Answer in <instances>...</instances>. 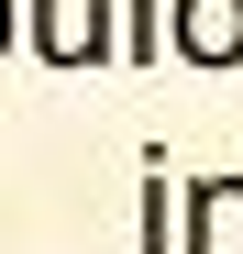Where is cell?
<instances>
[{
	"label": "cell",
	"mask_w": 243,
	"mask_h": 254,
	"mask_svg": "<svg viewBox=\"0 0 243 254\" xmlns=\"http://www.w3.org/2000/svg\"><path fill=\"white\" fill-rule=\"evenodd\" d=\"M122 66H166V0H122Z\"/></svg>",
	"instance_id": "obj_5"
},
{
	"label": "cell",
	"mask_w": 243,
	"mask_h": 254,
	"mask_svg": "<svg viewBox=\"0 0 243 254\" xmlns=\"http://www.w3.org/2000/svg\"><path fill=\"white\" fill-rule=\"evenodd\" d=\"M133 254H177V177H166V155H144V210H133Z\"/></svg>",
	"instance_id": "obj_4"
},
{
	"label": "cell",
	"mask_w": 243,
	"mask_h": 254,
	"mask_svg": "<svg viewBox=\"0 0 243 254\" xmlns=\"http://www.w3.org/2000/svg\"><path fill=\"white\" fill-rule=\"evenodd\" d=\"M166 56L199 77L243 66V0H166Z\"/></svg>",
	"instance_id": "obj_2"
},
{
	"label": "cell",
	"mask_w": 243,
	"mask_h": 254,
	"mask_svg": "<svg viewBox=\"0 0 243 254\" xmlns=\"http://www.w3.org/2000/svg\"><path fill=\"white\" fill-rule=\"evenodd\" d=\"M177 254H243V177L232 166L177 188Z\"/></svg>",
	"instance_id": "obj_3"
},
{
	"label": "cell",
	"mask_w": 243,
	"mask_h": 254,
	"mask_svg": "<svg viewBox=\"0 0 243 254\" xmlns=\"http://www.w3.org/2000/svg\"><path fill=\"white\" fill-rule=\"evenodd\" d=\"M22 45V0H0V56H11Z\"/></svg>",
	"instance_id": "obj_6"
},
{
	"label": "cell",
	"mask_w": 243,
	"mask_h": 254,
	"mask_svg": "<svg viewBox=\"0 0 243 254\" xmlns=\"http://www.w3.org/2000/svg\"><path fill=\"white\" fill-rule=\"evenodd\" d=\"M22 45L45 56L56 77L122 66V0H22Z\"/></svg>",
	"instance_id": "obj_1"
}]
</instances>
